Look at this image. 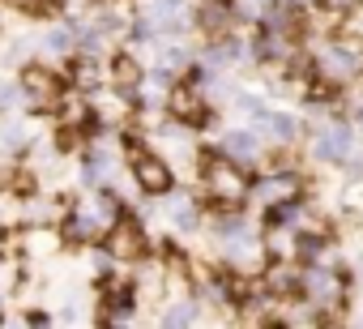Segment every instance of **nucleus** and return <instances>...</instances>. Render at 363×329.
I'll list each match as a JSON object with an SVG mask.
<instances>
[{
	"label": "nucleus",
	"instance_id": "0eeeda50",
	"mask_svg": "<svg viewBox=\"0 0 363 329\" xmlns=\"http://www.w3.org/2000/svg\"><path fill=\"white\" fill-rule=\"evenodd\" d=\"M299 291L308 295L312 308H342L346 299V282L337 269H325V265H303L299 274Z\"/></svg>",
	"mask_w": 363,
	"mask_h": 329
},
{
	"label": "nucleus",
	"instance_id": "412c9836",
	"mask_svg": "<svg viewBox=\"0 0 363 329\" xmlns=\"http://www.w3.org/2000/svg\"><path fill=\"white\" fill-rule=\"evenodd\" d=\"M5 5H13V9H22V13H56L60 0H5Z\"/></svg>",
	"mask_w": 363,
	"mask_h": 329
},
{
	"label": "nucleus",
	"instance_id": "ddd939ff",
	"mask_svg": "<svg viewBox=\"0 0 363 329\" xmlns=\"http://www.w3.org/2000/svg\"><path fill=\"white\" fill-rule=\"evenodd\" d=\"M99 235H103V231H99V227H94L82 210H73V214L60 223V240H69V244H94Z\"/></svg>",
	"mask_w": 363,
	"mask_h": 329
},
{
	"label": "nucleus",
	"instance_id": "4468645a",
	"mask_svg": "<svg viewBox=\"0 0 363 329\" xmlns=\"http://www.w3.org/2000/svg\"><path fill=\"white\" fill-rule=\"evenodd\" d=\"M103 77H107V73H103V65H99V56H94V52H86V56H77V60H73V82H77L82 90H99V86H103Z\"/></svg>",
	"mask_w": 363,
	"mask_h": 329
},
{
	"label": "nucleus",
	"instance_id": "a211bd4d",
	"mask_svg": "<svg viewBox=\"0 0 363 329\" xmlns=\"http://www.w3.org/2000/svg\"><path fill=\"white\" fill-rule=\"evenodd\" d=\"M269 128H274V137L278 141H299V120L295 116H286V111H269Z\"/></svg>",
	"mask_w": 363,
	"mask_h": 329
},
{
	"label": "nucleus",
	"instance_id": "9b49d317",
	"mask_svg": "<svg viewBox=\"0 0 363 329\" xmlns=\"http://www.w3.org/2000/svg\"><path fill=\"white\" fill-rule=\"evenodd\" d=\"M107 77H111V86H116V90L137 94V90H141V82H145V69H141V60H137V56L116 52V56H111V65H107Z\"/></svg>",
	"mask_w": 363,
	"mask_h": 329
},
{
	"label": "nucleus",
	"instance_id": "423d86ee",
	"mask_svg": "<svg viewBox=\"0 0 363 329\" xmlns=\"http://www.w3.org/2000/svg\"><path fill=\"white\" fill-rule=\"evenodd\" d=\"M162 107H167V116H171L175 124H184V128H201V124L210 120V99H206V90H201L197 82L171 86L167 99H162Z\"/></svg>",
	"mask_w": 363,
	"mask_h": 329
},
{
	"label": "nucleus",
	"instance_id": "f8f14e48",
	"mask_svg": "<svg viewBox=\"0 0 363 329\" xmlns=\"http://www.w3.org/2000/svg\"><path fill=\"white\" fill-rule=\"evenodd\" d=\"M223 150L240 162H257L261 158V137H257V128H231L223 137Z\"/></svg>",
	"mask_w": 363,
	"mask_h": 329
},
{
	"label": "nucleus",
	"instance_id": "7ed1b4c3",
	"mask_svg": "<svg viewBox=\"0 0 363 329\" xmlns=\"http://www.w3.org/2000/svg\"><path fill=\"white\" fill-rule=\"evenodd\" d=\"M316 73L329 77L333 86H342V82H350V77H363V43H354V39H333V43H325L320 56H316Z\"/></svg>",
	"mask_w": 363,
	"mask_h": 329
},
{
	"label": "nucleus",
	"instance_id": "5701e85b",
	"mask_svg": "<svg viewBox=\"0 0 363 329\" xmlns=\"http://www.w3.org/2000/svg\"><path fill=\"white\" fill-rule=\"evenodd\" d=\"M18 99H26L22 86H0V107H18Z\"/></svg>",
	"mask_w": 363,
	"mask_h": 329
},
{
	"label": "nucleus",
	"instance_id": "6ab92c4d",
	"mask_svg": "<svg viewBox=\"0 0 363 329\" xmlns=\"http://www.w3.org/2000/svg\"><path fill=\"white\" fill-rule=\"evenodd\" d=\"M73 43H77L73 26H56V30H48V39H43V48H48V52H56V56L73 52Z\"/></svg>",
	"mask_w": 363,
	"mask_h": 329
},
{
	"label": "nucleus",
	"instance_id": "4be33fe9",
	"mask_svg": "<svg viewBox=\"0 0 363 329\" xmlns=\"http://www.w3.org/2000/svg\"><path fill=\"white\" fill-rule=\"evenodd\" d=\"M56 244H60V231H35V235L26 240L30 252H48V248H56Z\"/></svg>",
	"mask_w": 363,
	"mask_h": 329
},
{
	"label": "nucleus",
	"instance_id": "6e6552de",
	"mask_svg": "<svg viewBox=\"0 0 363 329\" xmlns=\"http://www.w3.org/2000/svg\"><path fill=\"white\" fill-rule=\"evenodd\" d=\"M299 193H303V180L295 176V172H265L261 180H252V201L261 206V210H274V206H286V201H299Z\"/></svg>",
	"mask_w": 363,
	"mask_h": 329
},
{
	"label": "nucleus",
	"instance_id": "1a4fd4ad",
	"mask_svg": "<svg viewBox=\"0 0 363 329\" xmlns=\"http://www.w3.org/2000/svg\"><path fill=\"white\" fill-rule=\"evenodd\" d=\"M312 154H316L320 162H329V167H337V162H346V158L354 154V133H350L346 124L329 120V124L316 128V137H312Z\"/></svg>",
	"mask_w": 363,
	"mask_h": 329
},
{
	"label": "nucleus",
	"instance_id": "dca6fc26",
	"mask_svg": "<svg viewBox=\"0 0 363 329\" xmlns=\"http://www.w3.org/2000/svg\"><path fill=\"white\" fill-rule=\"evenodd\" d=\"M337 26H342V39H354V43H363V0L346 5V13L337 18Z\"/></svg>",
	"mask_w": 363,
	"mask_h": 329
},
{
	"label": "nucleus",
	"instance_id": "b1692460",
	"mask_svg": "<svg viewBox=\"0 0 363 329\" xmlns=\"http://www.w3.org/2000/svg\"><path fill=\"white\" fill-rule=\"evenodd\" d=\"M248 5H252V9H261V13H269V9H274V0H248Z\"/></svg>",
	"mask_w": 363,
	"mask_h": 329
},
{
	"label": "nucleus",
	"instance_id": "20e7f679",
	"mask_svg": "<svg viewBox=\"0 0 363 329\" xmlns=\"http://www.w3.org/2000/svg\"><path fill=\"white\" fill-rule=\"evenodd\" d=\"M103 244H107V257H111V261H124V265H133V261H141V257L150 252V235H145V227H141L133 214H120V218L103 231Z\"/></svg>",
	"mask_w": 363,
	"mask_h": 329
},
{
	"label": "nucleus",
	"instance_id": "f3484780",
	"mask_svg": "<svg viewBox=\"0 0 363 329\" xmlns=\"http://www.w3.org/2000/svg\"><path fill=\"white\" fill-rule=\"evenodd\" d=\"M193 320H197V299H175V303L162 312V325H175V329H179V325H193Z\"/></svg>",
	"mask_w": 363,
	"mask_h": 329
},
{
	"label": "nucleus",
	"instance_id": "2eb2a0df",
	"mask_svg": "<svg viewBox=\"0 0 363 329\" xmlns=\"http://www.w3.org/2000/svg\"><path fill=\"white\" fill-rule=\"evenodd\" d=\"M214 235H218L223 244H231V240H244V235H252V227H248V218H240L235 210H223V218L214 223Z\"/></svg>",
	"mask_w": 363,
	"mask_h": 329
},
{
	"label": "nucleus",
	"instance_id": "f257e3e1",
	"mask_svg": "<svg viewBox=\"0 0 363 329\" xmlns=\"http://www.w3.org/2000/svg\"><path fill=\"white\" fill-rule=\"evenodd\" d=\"M201 184H206V197L218 210H240L248 201V193H252V176L227 150L223 154H201Z\"/></svg>",
	"mask_w": 363,
	"mask_h": 329
},
{
	"label": "nucleus",
	"instance_id": "f03ea898",
	"mask_svg": "<svg viewBox=\"0 0 363 329\" xmlns=\"http://www.w3.org/2000/svg\"><path fill=\"white\" fill-rule=\"evenodd\" d=\"M124 154H128V172H133V180H137V189H141V193H150V197L171 193L175 172H171V162H167L162 154L145 150L133 133H124Z\"/></svg>",
	"mask_w": 363,
	"mask_h": 329
},
{
	"label": "nucleus",
	"instance_id": "9d476101",
	"mask_svg": "<svg viewBox=\"0 0 363 329\" xmlns=\"http://www.w3.org/2000/svg\"><path fill=\"white\" fill-rule=\"evenodd\" d=\"M197 30H206L210 39H227L235 30V0H197L193 9Z\"/></svg>",
	"mask_w": 363,
	"mask_h": 329
},
{
	"label": "nucleus",
	"instance_id": "aec40b11",
	"mask_svg": "<svg viewBox=\"0 0 363 329\" xmlns=\"http://www.w3.org/2000/svg\"><path fill=\"white\" fill-rule=\"evenodd\" d=\"M171 214H175V223L184 227V231H189V227H197V210L189 206V197H175V201H171Z\"/></svg>",
	"mask_w": 363,
	"mask_h": 329
},
{
	"label": "nucleus",
	"instance_id": "39448f33",
	"mask_svg": "<svg viewBox=\"0 0 363 329\" xmlns=\"http://www.w3.org/2000/svg\"><path fill=\"white\" fill-rule=\"evenodd\" d=\"M18 86H22L26 103L39 107V111H56L60 99H65V77L52 65H26L22 77H18Z\"/></svg>",
	"mask_w": 363,
	"mask_h": 329
}]
</instances>
